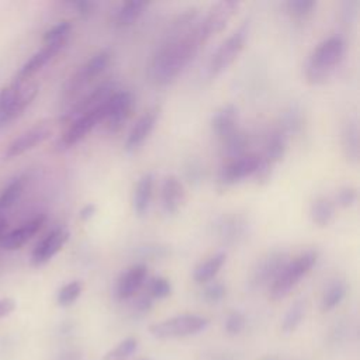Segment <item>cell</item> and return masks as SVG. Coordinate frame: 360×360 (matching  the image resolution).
<instances>
[{"label": "cell", "mask_w": 360, "mask_h": 360, "mask_svg": "<svg viewBox=\"0 0 360 360\" xmlns=\"http://www.w3.org/2000/svg\"><path fill=\"white\" fill-rule=\"evenodd\" d=\"M133 96L127 91H116L103 105V121L109 133H119L131 116Z\"/></svg>", "instance_id": "8"}, {"label": "cell", "mask_w": 360, "mask_h": 360, "mask_svg": "<svg viewBox=\"0 0 360 360\" xmlns=\"http://www.w3.org/2000/svg\"><path fill=\"white\" fill-rule=\"evenodd\" d=\"M16 309V301L13 298H0V319L9 316Z\"/></svg>", "instance_id": "44"}, {"label": "cell", "mask_w": 360, "mask_h": 360, "mask_svg": "<svg viewBox=\"0 0 360 360\" xmlns=\"http://www.w3.org/2000/svg\"><path fill=\"white\" fill-rule=\"evenodd\" d=\"M53 134V126L48 121L39 123L32 128L22 133L16 137L4 151V159H15L22 156L23 154L34 149L37 145L43 144Z\"/></svg>", "instance_id": "9"}, {"label": "cell", "mask_w": 360, "mask_h": 360, "mask_svg": "<svg viewBox=\"0 0 360 360\" xmlns=\"http://www.w3.org/2000/svg\"><path fill=\"white\" fill-rule=\"evenodd\" d=\"M345 51V40L339 36H332L321 41L305 61L304 76L307 82L309 85L325 84L343 60Z\"/></svg>", "instance_id": "2"}, {"label": "cell", "mask_w": 360, "mask_h": 360, "mask_svg": "<svg viewBox=\"0 0 360 360\" xmlns=\"http://www.w3.org/2000/svg\"><path fill=\"white\" fill-rule=\"evenodd\" d=\"M213 133L220 141L225 140L238 130V109L232 103L221 106L211 119Z\"/></svg>", "instance_id": "21"}, {"label": "cell", "mask_w": 360, "mask_h": 360, "mask_svg": "<svg viewBox=\"0 0 360 360\" xmlns=\"http://www.w3.org/2000/svg\"><path fill=\"white\" fill-rule=\"evenodd\" d=\"M175 34L164 43L149 65V76L158 86H168L185 71L206 43L199 25H176Z\"/></svg>", "instance_id": "1"}, {"label": "cell", "mask_w": 360, "mask_h": 360, "mask_svg": "<svg viewBox=\"0 0 360 360\" xmlns=\"http://www.w3.org/2000/svg\"><path fill=\"white\" fill-rule=\"evenodd\" d=\"M138 347V342L135 338H127L120 342L114 349L106 353L103 360H127Z\"/></svg>", "instance_id": "35"}, {"label": "cell", "mask_w": 360, "mask_h": 360, "mask_svg": "<svg viewBox=\"0 0 360 360\" xmlns=\"http://www.w3.org/2000/svg\"><path fill=\"white\" fill-rule=\"evenodd\" d=\"M69 232L65 228H55L50 231L33 249L32 263L34 266H41L50 262L68 242Z\"/></svg>", "instance_id": "15"}, {"label": "cell", "mask_w": 360, "mask_h": 360, "mask_svg": "<svg viewBox=\"0 0 360 360\" xmlns=\"http://www.w3.org/2000/svg\"><path fill=\"white\" fill-rule=\"evenodd\" d=\"M25 189V178L13 179L0 193V214H6L20 199Z\"/></svg>", "instance_id": "30"}, {"label": "cell", "mask_w": 360, "mask_h": 360, "mask_svg": "<svg viewBox=\"0 0 360 360\" xmlns=\"http://www.w3.org/2000/svg\"><path fill=\"white\" fill-rule=\"evenodd\" d=\"M154 300H164L172 294V284L165 277H154L149 280L148 291H147Z\"/></svg>", "instance_id": "36"}, {"label": "cell", "mask_w": 360, "mask_h": 360, "mask_svg": "<svg viewBox=\"0 0 360 360\" xmlns=\"http://www.w3.org/2000/svg\"><path fill=\"white\" fill-rule=\"evenodd\" d=\"M288 260L290 258L286 252H269L258 260L252 273V284L256 287L272 284Z\"/></svg>", "instance_id": "14"}, {"label": "cell", "mask_w": 360, "mask_h": 360, "mask_svg": "<svg viewBox=\"0 0 360 360\" xmlns=\"http://www.w3.org/2000/svg\"><path fill=\"white\" fill-rule=\"evenodd\" d=\"M311 221L318 227H328L335 218V201L329 197H316L309 207Z\"/></svg>", "instance_id": "27"}, {"label": "cell", "mask_w": 360, "mask_h": 360, "mask_svg": "<svg viewBox=\"0 0 360 360\" xmlns=\"http://www.w3.org/2000/svg\"><path fill=\"white\" fill-rule=\"evenodd\" d=\"M227 259L225 252H217L204 262L199 263L193 272V279L199 284H207L214 280Z\"/></svg>", "instance_id": "24"}, {"label": "cell", "mask_w": 360, "mask_h": 360, "mask_svg": "<svg viewBox=\"0 0 360 360\" xmlns=\"http://www.w3.org/2000/svg\"><path fill=\"white\" fill-rule=\"evenodd\" d=\"M39 93V84L33 79L18 81L0 89V128L6 127L33 103Z\"/></svg>", "instance_id": "3"}, {"label": "cell", "mask_w": 360, "mask_h": 360, "mask_svg": "<svg viewBox=\"0 0 360 360\" xmlns=\"http://www.w3.org/2000/svg\"><path fill=\"white\" fill-rule=\"evenodd\" d=\"M154 175L152 173H144L135 187H134V193H133V210L137 215L142 217L145 215V213L149 208L151 200H152V193H154Z\"/></svg>", "instance_id": "22"}, {"label": "cell", "mask_w": 360, "mask_h": 360, "mask_svg": "<svg viewBox=\"0 0 360 360\" xmlns=\"http://www.w3.org/2000/svg\"><path fill=\"white\" fill-rule=\"evenodd\" d=\"M96 210H98V207H96L93 203H89V204L84 206V207L81 208V211H79V217H81V220H82V221H88V220H91V218L96 214Z\"/></svg>", "instance_id": "46"}, {"label": "cell", "mask_w": 360, "mask_h": 360, "mask_svg": "<svg viewBox=\"0 0 360 360\" xmlns=\"http://www.w3.org/2000/svg\"><path fill=\"white\" fill-rule=\"evenodd\" d=\"M265 360H273V359H265Z\"/></svg>", "instance_id": "48"}, {"label": "cell", "mask_w": 360, "mask_h": 360, "mask_svg": "<svg viewBox=\"0 0 360 360\" xmlns=\"http://www.w3.org/2000/svg\"><path fill=\"white\" fill-rule=\"evenodd\" d=\"M246 37H248V29L246 26H242L220 44V47L213 54L207 67V74L211 79L221 75L236 61V58L241 55V53L245 48Z\"/></svg>", "instance_id": "6"}, {"label": "cell", "mask_w": 360, "mask_h": 360, "mask_svg": "<svg viewBox=\"0 0 360 360\" xmlns=\"http://www.w3.org/2000/svg\"><path fill=\"white\" fill-rule=\"evenodd\" d=\"M72 32V23L68 20H62L53 26L43 37V44H62L68 43V39Z\"/></svg>", "instance_id": "32"}, {"label": "cell", "mask_w": 360, "mask_h": 360, "mask_svg": "<svg viewBox=\"0 0 360 360\" xmlns=\"http://www.w3.org/2000/svg\"><path fill=\"white\" fill-rule=\"evenodd\" d=\"M286 149H287V135L280 128L274 130L266 138L265 152L262 158L269 164L274 165L283 159Z\"/></svg>", "instance_id": "26"}, {"label": "cell", "mask_w": 360, "mask_h": 360, "mask_svg": "<svg viewBox=\"0 0 360 360\" xmlns=\"http://www.w3.org/2000/svg\"><path fill=\"white\" fill-rule=\"evenodd\" d=\"M186 201V192L182 180L169 175L164 179L161 187V203L166 214H176Z\"/></svg>", "instance_id": "17"}, {"label": "cell", "mask_w": 360, "mask_h": 360, "mask_svg": "<svg viewBox=\"0 0 360 360\" xmlns=\"http://www.w3.org/2000/svg\"><path fill=\"white\" fill-rule=\"evenodd\" d=\"M147 276H148V269L144 263H137L128 267L117 281L116 293L119 300L123 301L134 297L147 281Z\"/></svg>", "instance_id": "16"}, {"label": "cell", "mask_w": 360, "mask_h": 360, "mask_svg": "<svg viewBox=\"0 0 360 360\" xmlns=\"http://www.w3.org/2000/svg\"><path fill=\"white\" fill-rule=\"evenodd\" d=\"M302 119H301V112L297 107H291L288 112H286V114L283 116L281 120V127L280 130L288 137V134H294L298 133L301 128Z\"/></svg>", "instance_id": "37"}, {"label": "cell", "mask_w": 360, "mask_h": 360, "mask_svg": "<svg viewBox=\"0 0 360 360\" xmlns=\"http://www.w3.org/2000/svg\"><path fill=\"white\" fill-rule=\"evenodd\" d=\"M239 6V2H235V0H224V2L213 5L206 18L199 23L204 41H207L214 34L221 33L227 27L228 22L234 18Z\"/></svg>", "instance_id": "11"}, {"label": "cell", "mask_w": 360, "mask_h": 360, "mask_svg": "<svg viewBox=\"0 0 360 360\" xmlns=\"http://www.w3.org/2000/svg\"><path fill=\"white\" fill-rule=\"evenodd\" d=\"M71 6L81 18H89L93 15L98 5L95 2H88V0H79V2H72Z\"/></svg>", "instance_id": "43"}, {"label": "cell", "mask_w": 360, "mask_h": 360, "mask_svg": "<svg viewBox=\"0 0 360 360\" xmlns=\"http://www.w3.org/2000/svg\"><path fill=\"white\" fill-rule=\"evenodd\" d=\"M315 8H316V2H314V0H288L286 4V9L288 15L297 20L308 18Z\"/></svg>", "instance_id": "34"}, {"label": "cell", "mask_w": 360, "mask_h": 360, "mask_svg": "<svg viewBox=\"0 0 360 360\" xmlns=\"http://www.w3.org/2000/svg\"><path fill=\"white\" fill-rule=\"evenodd\" d=\"M273 166H274V165L269 164L267 161H265V159L260 156V164H259V166H258V169H256V172H255V175H253L255 180H256L259 185L267 183V182L270 180V178H272Z\"/></svg>", "instance_id": "42"}, {"label": "cell", "mask_w": 360, "mask_h": 360, "mask_svg": "<svg viewBox=\"0 0 360 360\" xmlns=\"http://www.w3.org/2000/svg\"><path fill=\"white\" fill-rule=\"evenodd\" d=\"M227 295V288L220 281H210L204 291H203V297L207 302L210 304H217L220 301H222V298Z\"/></svg>", "instance_id": "38"}, {"label": "cell", "mask_w": 360, "mask_h": 360, "mask_svg": "<svg viewBox=\"0 0 360 360\" xmlns=\"http://www.w3.org/2000/svg\"><path fill=\"white\" fill-rule=\"evenodd\" d=\"M152 302H154V298L148 293H145V294H142V295H140L137 298L135 307H137V309L140 312H145V311H148L152 307Z\"/></svg>", "instance_id": "45"}, {"label": "cell", "mask_w": 360, "mask_h": 360, "mask_svg": "<svg viewBox=\"0 0 360 360\" xmlns=\"http://www.w3.org/2000/svg\"><path fill=\"white\" fill-rule=\"evenodd\" d=\"M6 229H8V220H6V214H0V245H2L4 236L6 235Z\"/></svg>", "instance_id": "47"}, {"label": "cell", "mask_w": 360, "mask_h": 360, "mask_svg": "<svg viewBox=\"0 0 360 360\" xmlns=\"http://www.w3.org/2000/svg\"><path fill=\"white\" fill-rule=\"evenodd\" d=\"M117 91V85L113 81H105L103 84H99L96 88H93L89 93L82 96L69 112H67L62 117V123L69 124L76 117L85 114L86 112H91L96 107H99L102 103H105L114 92Z\"/></svg>", "instance_id": "12"}, {"label": "cell", "mask_w": 360, "mask_h": 360, "mask_svg": "<svg viewBox=\"0 0 360 360\" xmlns=\"http://www.w3.org/2000/svg\"><path fill=\"white\" fill-rule=\"evenodd\" d=\"M245 324H246L245 315L242 312H239V311H234V312H231L228 315V318L225 321V331L231 336L239 335L244 331Z\"/></svg>", "instance_id": "39"}, {"label": "cell", "mask_w": 360, "mask_h": 360, "mask_svg": "<svg viewBox=\"0 0 360 360\" xmlns=\"http://www.w3.org/2000/svg\"><path fill=\"white\" fill-rule=\"evenodd\" d=\"M158 114H159V110L156 107H154V109H149L148 112H145L135 121V124L131 127V130L127 135L126 145H124L128 152L138 149L145 142V140L151 135V133L156 124Z\"/></svg>", "instance_id": "19"}, {"label": "cell", "mask_w": 360, "mask_h": 360, "mask_svg": "<svg viewBox=\"0 0 360 360\" xmlns=\"http://www.w3.org/2000/svg\"><path fill=\"white\" fill-rule=\"evenodd\" d=\"M145 9H147V4L140 2V0H131V2H126V4L120 5V8L116 11V13L113 16V25L119 29L130 27L135 22H138V19L144 15Z\"/></svg>", "instance_id": "25"}, {"label": "cell", "mask_w": 360, "mask_h": 360, "mask_svg": "<svg viewBox=\"0 0 360 360\" xmlns=\"http://www.w3.org/2000/svg\"><path fill=\"white\" fill-rule=\"evenodd\" d=\"M357 200V190L354 187H350V186H346V187H342L338 194H336V199L335 201L338 203V206L343 207V208H347V207H352Z\"/></svg>", "instance_id": "40"}, {"label": "cell", "mask_w": 360, "mask_h": 360, "mask_svg": "<svg viewBox=\"0 0 360 360\" xmlns=\"http://www.w3.org/2000/svg\"><path fill=\"white\" fill-rule=\"evenodd\" d=\"M102 105L91 112H86L85 114L76 117L69 124H67V128L58 141L60 149H68L74 147L75 144L82 141L99 123L103 121Z\"/></svg>", "instance_id": "10"}, {"label": "cell", "mask_w": 360, "mask_h": 360, "mask_svg": "<svg viewBox=\"0 0 360 360\" xmlns=\"http://www.w3.org/2000/svg\"><path fill=\"white\" fill-rule=\"evenodd\" d=\"M207 326V318L196 314H182L151 325L149 332L156 339H175L197 335Z\"/></svg>", "instance_id": "5"}, {"label": "cell", "mask_w": 360, "mask_h": 360, "mask_svg": "<svg viewBox=\"0 0 360 360\" xmlns=\"http://www.w3.org/2000/svg\"><path fill=\"white\" fill-rule=\"evenodd\" d=\"M222 142V149L228 161L238 159L244 155L248 154V145H249V138L242 130H236L234 134L227 137Z\"/></svg>", "instance_id": "28"}, {"label": "cell", "mask_w": 360, "mask_h": 360, "mask_svg": "<svg viewBox=\"0 0 360 360\" xmlns=\"http://www.w3.org/2000/svg\"><path fill=\"white\" fill-rule=\"evenodd\" d=\"M342 148L346 159L350 164H357L360 156V131L356 117L347 120L342 131Z\"/></svg>", "instance_id": "23"}, {"label": "cell", "mask_w": 360, "mask_h": 360, "mask_svg": "<svg viewBox=\"0 0 360 360\" xmlns=\"http://www.w3.org/2000/svg\"><path fill=\"white\" fill-rule=\"evenodd\" d=\"M260 164V156L256 154H246L238 159L228 161V164L221 169L218 182L222 186H232L242 182L246 178H253L258 166Z\"/></svg>", "instance_id": "13"}, {"label": "cell", "mask_w": 360, "mask_h": 360, "mask_svg": "<svg viewBox=\"0 0 360 360\" xmlns=\"http://www.w3.org/2000/svg\"><path fill=\"white\" fill-rule=\"evenodd\" d=\"M82 290H84V284L82 281L79 280H74V281H69L67 283L65 286H62L58 291V295H57V301L61 307H69L72 305L82 294Z\"/></svg>", "instance_id": "33"}, {"label": "cell", "mask_w": 360, "mask_h": 360, "mask_svg": "<svg viewBox=\"0 0 360 360\" xmlns=\"http://www.w3.org/2000/svg\"><path fill=\"white\" fill-rule=\"evenodd\" d=\"M242 231V224L235 218H228L222 221L221 224V236L224 239H235L236 235H239Z\"/></svg>", "instance_id": "41"}, {"label": "cell", "mask_w": 360, "mask_h": 360, "mask_svg": "<svg viewBox=\"0 0 360 360\" xmlns=\"http://www.w3.org/2000/svg\"><path fill=\"white\" fill-rule=\"evenodd\" d=\"M112 55L107 50H100L95 55H92L67 82L65 95L68 98H75L79 92H82L92 81L99 78L106 68L109 67Z\"/></svg>", "instance_id": "7"}, {"label": "cell", "mask_w": 360, "mask_h": 360, "mask_svg": "<svg viewBox=\"0 0 360 360\" xmlns=\"http://www.w3.org/2000/svg\"><path fill=\"white\" fill-rule=\"evenodd\" d=\"M318 253L315 251H305L298 256L290 259L281 269L279 276L270 284V300L279 301L290 294V291L300 283V280L314 267Z\"/></svg>", "instance_id": "4"}, {"label": "cell", "mask_w": 360, "mask_h": 360, "mask_svg": "<svg viewBox=\"0 0 360 360\" xmlns=\"http://www.w3.org/2000/svg\"><path fill=\"white\" fill-rule=\"evenodd\" d=\"M347 291V286L342 280H335L332 281L324 291L322 298H321V311L322 312H329L333 308H336L342 300L345 298Z\"/></svg>", "instance_id": "29"}, {"label": "cell", "mask_w": 360, "mask_h": 360, "mask_svg": "<svg viewBox=\"0 0 360 360\" xmlns=\"http://www.w3.org/2000/svg\"><path fill=\"white\" fill-rule=\"evenodd\" d=\"M304 315H305V302L302 300H298L286 312L283 322H281V331L284 333L294 332L298 328V325L301 324Z\"/></svg>", "instance_id": "31"}, {"label": "cell", "mask_w": 360, "mask_h": 360, "mask_svg": "<svg viewBox=\"0 0 360 360\" xmlns=\"http://www.w3.org/2000/svg\"><path fill=\"white\" fill-rule=\"evenodd\" d=\"M46 222V217L44 215H37L34 218H32L30 221L25 222L22 227L6 232V235L4 236L2 241V246L6 251H18L22 246H25L34 235L39 234V231L43 228Z\"/></svg>", "instance_id": "18"}, {"label": "cell", "mask_w": 360, "mask_h": 360, "mask_svg": "<svg viewBox=\"0 0 360 360\" xmlns=\"http://www.w3.org/2000/svg\"><path fill=\"white\" fill-rule=\"evenodd\" d=\"M64 47L65 46H62V44H44L40 51L33 54L30 57V60L26 61V64L16 74L15 79H18V81L33 79V76L39 71H41L54 57H57Z\"/></svg>", "instance_id": "20"}]
</instances>
